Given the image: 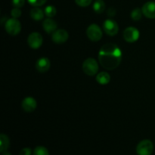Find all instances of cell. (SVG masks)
<instances>
[{"instance_id":"4","label":"cell","mask_w":155,"mask_h":155,"mask_svg":"<svg viewBox=\"0 0 155 155\" xmlns=\"http://www.w3.org/2000/svg\"><path fill=\"white\" fill-rule=\"evenodd\" d=\"M154 151V145L151 140L145 139L139 142L136 147L138 155H151Z\"/></svg>"},{"instance_id":"12","label":"cell","mask_w":155,"mask_h":155,"mask_svg":"<svg viewBox=\"0 0 155 155\" xmlns=\"http://www.w3.org/2000/svg\"><path fill=\"white\" fill-rule=\"evenodd\" d=\"M51 62L48 58L42 57L38 59L36 62V68L39 72L45 73L49 70Z\"/></svg>"},{"instance_id":"22","label":"cell","mask_w":155,"mask_h":155,"mask_svg":"<svg viewBox=\"0 0 155 155\" xmlns=\"http://www.w3.org/2000/svg\"><path fill=\"white\" fill-rule=\"evenodd\" d=\"M77 5L80 7H87L92 3V0H75Z\"/></svg>"},{"instance_id":"7","label":"cell","mask_w":155,"mask_h":155,"mask_svg":"<svg viewBox=\"0 0 155 155\" xmlns=\"http://www.w3.org/2000/svg\"><path fill=\"white\" fill-rule=\"evenodd\" d=\"M103 30L106 34L113 36L117 34L119 31V27L115 21L112 19H107L103 24Z\"/></svg>"},{"instance_id":"14","label":"cell","mask_w":155,"mask_h":155,"mask_svg":"<svg viewBox=\"0 0 155 155\" xmlns=\"http://www.w3.org/2000/svg\"><path fill=\"white\" fill-rule=\"evenodd\" d=\"M44 14L45 12L41 8L38 7H35L30 10V17L35 21H41L44 18Z\"/></svg>"},{"instance_id":"11","label":"cell","mask_w":155,"mask_h":155,"mask_svg":"<svg viewBox=\"0 0 155 155\" xmlns=\"http://www.w3.org/2000/svg\"><path fill=\"white\" fill-rule=\"evenodd\" d=\"M22 108L26 112H33L37 107L36 101L32 97H27L22 101Z\"/></svg>"},{"instance_id":"18","label":"cell","mask_w":155,"mask_h":155,"mask_svg":"<svg viewBox=\"0 0 155 155\" xmlns=\"http://www.w3.org/2000/svg\"><path fill=\"white\" fill-rule=\"evenodd\" d=\"M142 15H143V13H142V9L139 8H135L134 10L132 11L131 18L133 20V21H139V20L142 18Z\"/></svg>"},{"instance_id":"13","label":"cell","mask_w":155,"mask_h":155,"mask_svg":"<svg viewBox=\"0 0 155 155\" xmlns=\"http://www.w3.org/2000/svg\"><path fill=\"white\" fill-rule=\"evenodd\" d=\"M42 27H43L44 30L47 33H53L57 30L58 24L54 20H52L50 18H48L44 20L43 23H42Z\"/></svg>"},{"instance_id":"25","label":"cell","mask_w":155,"mask_h":155,"mask_svg":"<svg viewBox=\"0 0 155 155\" xmlns=\"http://www.w3.org/2000/svg\"><path fill=\"white\" fill-rule=\"evenodd\" d=\"M31 154L32 150L30 148H24L21 150L19 155H31Z\"/></svg>"},{"instance_id":"21","label":"cell","mask_w":155,"mask_h":155,"mask_svg":"<svg viewBox=\"0 0 155 155\" xmlns=\"http://www.w3.org/2000/svg\"><path fill=\"white\" fill-rule=\"evenodd\" d=\"M47 1L48 0H27L29 4H30L33 6H35V7H39V6L43 5L44 4L46 3Z\"/></svg>"},{"instance_id":"15","label":"cell","mask_w":155,"mask_h":155,"mask_svg":"<svg viewBox=\"0 0 155 155\" xmlns=\"http://www.w3.org/2000/svg\"><path fill=\"white\" fill-rule=\"evenodd\" d=\"M10 145V141L8 137L5 134L0 135V152L3 153L7 151Z\"/></svg>"},{"instance_id":"20","label":"cell","mask_w":155,"mask_h":155,"mask_svg":"<svg viewBox=\"0 0 155 155\" xmlns=\"http://www.w3.org/2000/svg\"><path fill=\"white\" fill-rule=\"evenodd\" d=\"M44 12H45V15H46L48 18H53L54 16H55L56 15V8L54 6L52 5H48L45 7V10H44Z\"/></svg>"},{"instance_id":"6","label":"cell","mask_w":155,"mask_h":155,"mask_svg":"<svg viewBox=\"0 0 155 155\" xmlns=\"http://www.w3.org/2000/svg\"><path fill=\"white\" fill-rule=\"evenodd\" d=\"M43 42V38L42 35L37 32H33L29 35L27 38V42H28L29 46L33 49H37L41 45H42Z\"/></svg>"},{"instance_id":"26","label":"cell","mask_w":155,"mask_h":155,"mask_svg":"<svg viewBox=\"0 0 155 155\" xmlns=\"http://www.w3.org/2000/svg\"><path fill=\"white\" fill-rule=\"evenodd\" d=\"M115 13H116V10H115V9H114L113 8H110L108 10V15H111V16L114 15Z\"/></svg>"},{"instance_id":"27","label":"cell","mask_w":155,"mask_h":155,"mask_svg":"<svg viewBox=\"0 0 155 155\" xmlns=\"http://www.w3.org/2000/svg\"><path fill=\"white\" fill-rule=\"evenodd\" d=\"M2 155H12L10 154V153L9 152H8V151H5V152H3V153H2Z\"/></svg>"},{"instance_id":"23","label":"cell","mask_w":155,"mask_h":155,"mask_svg":"<svg viewBox=\"0 0 155 155\" xmlns=\"http://www.w3.org/2000/svg\"><path fill=\"white\" fill-rule=\"evenodd\" d=\"M11 15H12V18H18L21 17V11L19 8H14L12 10V12H11Z\"/></svg>"},{"instance_id":"19","label":"cell","mask_w":155,"mask_h":155,"mask_svg":"<svg viewBox=\"0 0 155 155\" xmlns=\"http://www.w3.org/2000/svg\"><path fill=\"white\" fill-rule=\"evenodd\" d=\"M33 155H49V152L45 147L37 146L33 150Z\"/></svg>"},{"instance_id":"1","label":"cell","mask_w":155,"mask_h":155,"mask_svg":"<svg viewBox=\"0 0 155 155\" xmlns=\"http://www.w3.org/2000/svg\"><path fill=\"white\" fill-rule=\"evenodd\" d=\"M122 60V51L117 45L114 43L104 44L100 48L98 61L100 64L108 71L117 68Z\"/></svg>"},{"instance_id":"8","label":"cell","mask_w":155,"mask_h":155,"mask_svg":"<svg viewBox=\"0 0 155 155\" xmlns=\"http://www.w3.org/2000/svg\"><path fill=\"white\" fill-rule=\"evenodd\" d=\"M140 33L137 28L134 27H129L124 31V38L127 42H135L139 39Z\"/></svg>"},{"instance_id":"2","label":"cell","mask_w":155,"mask_h":155,"mask_svg":"<svg viewBox=\"0 0 155 155\" xmlns=\"http://www.w3.org/2000/svg\"><path fill=\"white\" fill-rule=\"evenodd\" d=\"M5 28L6 32L11 36H16L21 32V24L20 21L16 18H10L5 21Z\"/></svg>"},{"instance_id":"17","label":"cell","mask_w":155,"mask_h":155,"mask_svg":"<svg viewBox=\"0 0 155 155\" xmlns=\"http://www.w3.org/2000/svg\"><path fill=\"white\" fill-rule=\"evenodd\" d=\"M105 9V3L103 0H96L93 4V10L95 13L101 14Z\"/></svg>"},{"instance_id":"10","label":"cell","mask_w":155,"mask_h":155,"mask_svg":"<svg viewBox=\"0 0 155 155\" xmlns=\"http://www.w3.org/2000/svg\"><path fill=\"white\" fill-rule=\"evenodd\" d=\"M143 15L150 19L155 18V2H148L142 8Z\"/></svg>"},{"instance_id":"16","label":"cell","mask_w":155,"mask_h":155,"mask_svg":"<svg viewBox=\"0 0 155 155\" xmlns=\"http://www.w3.org/2000/svg\"><path fill=\"white\" fill-rule=\"evenodd\" d=\"M110 80V76L107 72H100L97 74L96 81L101 85H106L109 83Z\"/></svg>"},{"instance_id":"24","label":"cell","mask_w":155,"mask_h":155,"mask_svg":"<svg viewBox=\"0 0 155 155\" xmlns=\"http://www.w3.org/2000/svg\"><path fill=\"white\" fill-rule=\"evenodd\" d=\"M25 0H12V5L15 8H21L24 5Z\"/></svg>"},{"instance_id":"9","label":"cell","mask_w":155,"mask_h":155,"mask_svg":"<svg viewBox=\"0 0 155 155\" xmlns=\"http://www.w3.org/2000/svg\"><path fill=\"white\" fill-rule=\"evenodd\" d=\"M69 35L67 30L64 29H58L56 30L51 35V39L54 42L57 44H61L66 42L68 39Z\"/></svg>"},{"instance_id":"3","label":"cell","mask_w":155,"mask_h":155,"mask_svg":"<svg viewBox=\"0 0 155 155\" xmlns=\"http://www.w3.org/2000/svg\"><path fill=\"white\" fill-rule=\"evenodd\" d=\"M83 71L86 75L94 76L98 71V64L93 58H89L83 64Z\"/></svg>"},{"instance_id":"5","label":"cell","mask_w":155,"mask_h":155,"mask_svg":"<svg viewBox=\"0 0 155 155\" xmlns=\"http://www.w3.org/2000/svg\"><path fill=\"white\" fill-rule=\"evenodd\" d=\"M86 35L91 41L98 42L102 38V30L99 26L95 24H92L88 27L86 30Z\"/></svg>"}]
</instances>
